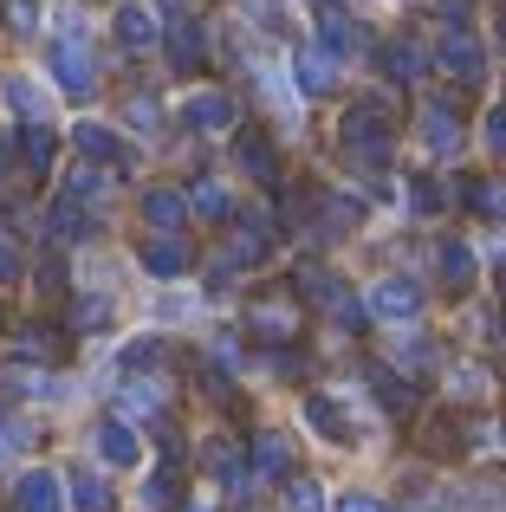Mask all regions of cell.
<instances>
[{
    "instance_id": "obj_1",
    "label": "cell",
    "mask_w": 506,
    "mask_h": 512,
    "mask_svg": "<svg viewBox=\"0 0 506 512\" xmlns=\"http://www.w3.org/2000/svg\"><path fill=\"white\" fill-rule=\"evenodd\" d=\"M390 143H396V124H390V111H383L377 98H364L351 117H344V150H351V163L383 169L390 163Z\"/></svg>"
},
{
    "instance_id": "obj_2",
    "label": "cell",
    "mask_w": 506,
    "mask_h": 512,
    "mask_svg": "<svg viewBox=\"0 0 506 512\" xmlns=\"http://www.w3.org/2000/svg\"><path fill=\"white\" fill-rule=\"evenodd\" d=\"M52 78H59L72 98H85V91L98 85V65H91V52L78 46V39H59V46H52Z\"/></svg>"
},
{
    "instance_id": "obj_3",
    "label": "cell",
    "mask_w": 506,
    "mask_h": 512,
    "mask_svg": "<svg viewBox=\"0 0 506 512\" xmlns=\"http://www.w3.org/2000/svg\"><path fill=\"white\" fill-rule=\"evenodd\" d=\"M292 78H299L305 98H325V91L338 85V59H331L325 46H299L292 52Z\"/></svg>"
},
{
    "instance_id": "obj_4",
    "label": "cell",
    "mask_w": 506,
    "mask_h": 512,
    "mask_svg": "<svg viewBox=\"0 0 506 512\" xmlns=\"http://www.w3.org/2000/svg\"><path fill=\"white\" fill-rule=\"evenodd\" d=\"M435 65H442L448 78H461V85H481V72H487L481 46H474L468 33H448V39H442V52H435Z\"/></svg>"
},
{
    "instance_id": "obj_5",
    "label": "cell",
    "mask_w": 506,
    "mask_h": 512,
    "mask_svg": "<svg viewBox=\"0 0 506 512\" xmlns=\"http://www.w3.org/2000/svg\"><path fill=\"white\" fill-rule=\"evenodd\" d=\"M247 331H253V338H266V344H286V338H299V312H292L286 299H260L247 312Z\"/></svg>"
},
{
    "instance_id": "obj_6",
    "label": "cell",
    "mask_w": 506,
    "mask_h": 512,
    "mask_svg": "<svg viewBox=\"0 0 506 512\" xmlns=\"http://www.w3.org/2000/svg\"><path fill=\"white\" fill-rule=\"evenodd\" d=\"M370 312H377V318H396V325H409V318L422 312V292L409 286V279H383V286L370 292Z\"/></svg>"
},
{
    "instance_id": "obj_7",
    "label": "cell",
    "mask_w": 506,
    "mask_h": 512,
    "mask_svg": "<svg viewBox=\"0 0 506 512\" xmlns=\"http://www.w3.org/2000/svg\"><path fill=\"white\" fill-rule=\"evenodd\" d=\"M422 143H429L435 156H455L461 150V117H455V104H429V111H422Z\"/></svg>"
},
{
    "instance_id": "obj_8",
    "label": "cell",
    "mask_w": 506,
    "mask_h": 512,
    "mask_svg": "<svg viewBox=\"0 0 506 512\" xmlns=\"http://www.w3.org/2000/svg\"><path fill=\"white\" fill-rule=\"evenodd\" d=\"M461 201H468L474 214H487V221H506V175H474V182H461Z\"/></svg>"
},
{
    "instance_id": "obj_9",
    "label": "cell",
    "mask_w": 506,
    "mask_h": 512,
    "mask_svg": "<svg viewBox=\"0 0 506 512\" xmlns=\"http://www.w3.org/2000/svg\"><path fill=\"white\" fill-rule=\"evenodd\" d=\"M143 221H150L156 234H176V227L189 221V201H182L176 188H150V195H143Z\"/></svg>"
},
{
    "instance_id": "obj_10",
    "label": "cell",
    "mask_w": 506,
    "mask_h": 512,
    "mask_svg": "<svg viewBox=\"0 0 506 512\" xmlns=\"http://www.w3.org/2000/svg\"><path fill=\"white\" fill-rule=\"evenodd\" d=\"M202 46H208L202 20H189V13H169V59H176V65H195V59H202Z\"/></svg>"
},
{
    "instance_id": "obj_11",
    "label": "cell",
    "mask_w": 506,
    "mask_h": 512,
    "mask_svg": "<svg viewBox=\"0 0 506 512\" xmlns=\"http://www.w3.org/2000/svg\"><path fill=\"white\" fill-rule=\"evenodd\" d=\"M143 273L150 279H182L189 273V247H182V240H150V247H143Z\"/></svg>"
},
{
    "instance_id": "obj_12",
    "label": "cell",
    "mask_w": 506,
    "mask_h": 512,
    "mask_svg": "<svg viewBox=\"0 0 506 512\" xmlns=\"http://www.w3.org/2000/svg\"><path fill=\"white\" fill-rule=\"evenodd\" d=\"M189 124L195 130H228L234 124V98L228 91H195L189 98Z\"/></svg>"
},
{
    "instance_id": "obj_13",
    "label": "cell",
    "mask_w": 506,
    "mask_h": 512,
    "mask_svg": "<svg viewBox=\"0 0 506 512\" xmlns=\"http://www.w3.org/2000/svg\"><path fill=\"white\" fill-rule=\"evenodd\" d=\"M253 480H279L292 467V448H286V435H253Z\"/></svg>"
},
{
    "instance_id": "obj_14",
    "label": "cell",
    "mask_w": 506,
    "mask_h": 512,
    "mask_svg": "<svg viewBox=\"0 0 506 512\" xmlns=\"http://www.w3.org/2000/svg\"><path fill=\"white\" fill-rule=\"evenodd\" d=\"M13 506L20 512H59V474H26L13 487Z\"/></svg>"
},
{
    "instance_id": "obj_15",
    "label": "cell",
    "mask_w": 506,
    "mask_h": 512,
    "mask_svg": "<svg viewBox=\"0 0 506 512\" xmlns=\"http://www.w3.org/2000/svg\"><path fill=\"white\" fill-rule=\"evenodd\" d=\"M318 39H325L331 59H351V52H357V26H351V13L325 7V13H318Z\"/></svg>"
},
{
    "instance_id": "obj_16",
    "label": "cell",
    "mask_w": 506,
    "mask_h": 512,
    "mask_svg": "<svg viewBox=\"0 0 506 512\" xmlns=\"http://www.w3.org/2000/svg\"><path fill=\"white\" fill-rule=\"evenodd\" d=\"M305 422H312L325 441H357V435H351V422H344V409H338L331 396H305Z\"/></svg>"
},
{
    "instance_id": "obj_17",
    "label": "cell",
    "mask_w": 506,
    "mask_h": 512,
    "mask_svg": "<svg viewBox=\"0 0 506 512\" xmlns=\"http://www.w3.org/2000/svg\"><path fill=\"white\" fill-rule=\"evenodd\" d=\"M435 260H442V279L455 292L474 286V247H468V240H442V253H435Z\"/></svg>"
},
{
    "instance_id": "obj_18",
    "label": "cell",
    "mask_w": 506,
    "mask_h": 512,
    "mask_svg": "<svg viewBox=\"0 0 506 512\" xmlns=\"http://www.w3.org/2000/svg\"><path fill=\"white\" fill-rule=\"evenodd\" d=\"M241 169H253L260 182H279V156H273V143H266L260 130H241Z\"/></svg>"
},
{
    "instance_id": "obj_19",
    "label": "cell",
    "mask_w": 506,
    "mask_h": 512,
    "mask_svg": "<svg viewBox=\"0 0 506 512\" xmlns=\"http://www.w3.org/2000/svg\"><path fill=\"white\" fill-rule=\"evenodd\" d=\"M383 65H390V78H403V85H416V78L429 72L422 46H409V39H390V46H383Z\"/></svg>"
},
{
    "instance_id": "obj_20",
    "label": "cell",
    "mask_w": 506,
    "mask_h": 512,
    "mask_svg": "<svg viewBox=\"0 0 506 512\" xmlns=\"http://www.w3.org/2000/svg\"><path fill=\"white\" fill-rule=\"evenodd\" d=\"M98 454L111 467H130V461H137V435H130L124 422H98Z\"/></svg>"
},
{
    "instance_id": "obj_21",
    "label": "cell",
    "mask_w": 506,
    "mask_h": 512,
    "mask_svg": "<svg viewBox=\"0 0 506 512\" xmlns=\"http://www.w3.org/2000/svg\"><path fill=\"white\" fill-rule=\"evenodd\" d=\"M117 39H124L130 52H143L156 39V13L150 7H124V13H117Z\"/></svg>"
},
{
    "instance_id": "obj_22",
    "label": "cell",
    "mask_w": 506,
    "mask_h": 512,
    "mask_svg": "<svg viewBox=\"0 0 506 512\" xmlns=\"http://www.w3.org/2000/svg\"><path fill=\"white\" fill-rule=\"evenodd\" d=\"M72 506H78V512H111V506H117V493L104 487L98 474H72Z\"/></svg>"
},
{
    "instance_id": "obj_23",
    "label": "cell",
    "mask_w": 506,
    "mask_h": 512,
    "mask_svg": "<svg viewBox=\"0 0 506 512\" xmlns=\"http://www.w3.org/2000/svg\"><path fill=\"white\" fill-rule=\"evenodd\" d=\"M78 150H85L91 163H124L117 137H111V130H98V124H78Z\"/></svg>"
},
{
    "instance_id": "obj_24",
    "label": "cell",
    "mask_w": 506,
    "mask_h": 512,
    "mask_svg": "<svg viewBox=\"0 0 506 512\" xmlns=\"http://www.w3.org/2000/svg\"><path fill=\"white\" fill-rule=\"evenodd\" d=\"M52 234H59V240H85V234H91V221H85V208H78V195H65L59 208H52Z\"/></svg>"
},
{
    "instance_id": "obj_25",
    "label": "cell",
    "mask_w": 506,
    "mask_h": 512,
    "mask_svg": "<svg viewBox=\"0 0 506 512\" xmlns=\"http://www.w3.org/2000/svg\"><path fill=\"white\" fill-rule=\"evenodd\" d=\"M20 150H26V163H33V169H52V150H59V137H52L46 124H26Z\"/></svg>"
},
{
    "instance_id": "obj_26",
    "label": "cell",
    "mask_w": 506,
    "mask_h": 512,
    "mask_svg": "<svg viewBox=\"0 0 506 512\" xmlns=\"http://www.w3.org/2000/svg\"><path fill=\"white\" fill-rule=\"evenodd\" d=\"M195 214H202V221H228V214H234L228 188H221V182H202V188H195Z\"/></svg>"
},
{
    "instance_id": "obj_27",
    "label": "cell",
    "mask_w": 506,
    "mask_h": 512,
    "mask_svg": "<svg viewBox=\"0 0 506 512\" xmlns=\"http://www.w3.org/2000/svg\"><path fill=\"white\" fill-rule=\"evenodd\" d=\"M286 506H292V512H325V493H318V480H292V487H286Z\"/></svg>"
},
{
    "instance_id": "obj_28",
    "label": "cell",
    "mask_w": 506,
    "mask_h": 512,
    "mask_svg": "<svg viewBox=\"0 0 506 512\" xmlns=\"http://www.w3.org/2000/svg\"><path fill=\"white\" fill-rule=\"evenodd\" d=\"M409 208L416 214H442V188H435L429 175H416V182H409Z\"/></svg>"
},
{
    "instance_id": "obj_29",
    "label": "cell",
    "mask_w": 506,
    "mask_h": 512,
    "mask_svg": "<svg viewBox=\"0 0 506 512\" xmlns=\"http://www.w3.org/2000/svg\"><path fill=\"white\" fill-rule=\"evenodd\" d=\"M72 325H78V331H104V325H111V305H104V299H78Z\"/></svg>"
},
{
    "instance_id": "obj_30",
    "label": "cell",
    "mask_w": 506,
    "mask_h": 512,
    "mask_svg": "<svg viewBox=\"0 0 506 512\" xmlns=\"http://www.w3.org/2000/svg\"><path fill=\"white\" fill-rule=\"evenodd\" d=\"M143 506H156V512H169V506H176V474H156L150 487H143Z\"/></svg>"
},
{
    "instance_id": "obj_31",
    "label": "cell",
    "mask_w": 506,
    "mask_h": 512,
    "mask_svg": "<svg viewBox=\"0 0 506 512\" xmlns=\"http://www.w3.org/2000/svg\"><path fill=\"white\" fill-rule=\"evenodd\" d=\"M7 98H13V111H26V117H39V111H46V104H39V91L26 85V78H13V85H7Z\"/></svg>"
},
{
    "instance_id": "obj_32",
    "label": "cell",
    "mask_w": 506,
    "mask_h": 512,
    "mask_svg": "<svg viewBox=\"0 0 506 512\" xmlns=\"http://www.w3.org/2000/svg\"><path fill=\"white\" fill-rule=\"evenodd\" d=\"M33 20H39L33 0H7V26H13V33H33Z\"/></svg>"
},
{
    "instance_id": "obj_33",
    "label": "cell",
    "mask_w": 506,
    "mask_h": 512,
    "mask_svg": "<svg viewBox=\"0 0 506 512\" xmlns=\"http://www.w3.org/2000/svg\"><path fill=\"white\" fill-rule=\"evenodd\" d=\"M338 512H390V506H383L377 493H344V500H338Z\"/></svg>"
},
{
    "instance_id": "obj_34",
    "label": "cell",
    "mask_w": 506,
    "mask_h": 512,
    "mask_svg": "<svg viewBox=\"0 0 506 512\" xmlns=\"http://www.w3.org/2000/svg\"><path fill=\"white\" fill-rule=\"evenodd\" d=\"M98 188H104V175H98V169H78V175H72V195H78V201L98 195Z\"/></svg>"
},
{
    "instance_id": "obj_35",
    "label": "cell",
    "mask_w": 506,
    "mask_h": 512,
    "mask_svg": "<svg viewBox=\"0 0 506 512\" xmlns=\"http://www.w3.org/2000/svg\"><path fill=\"white\" fill-rule=\"evenodd\" d=\"M487 143H494V150L506 156V104H500V111H494V117H487Z\"/></svg>"
},
{
    "instance_id": "obj_36",
    "label": "cell",
    "mask_w": 506,
    "mask_h": 512,
    "mask_svg": "<svg viewBox=\"0 0 506 512\" xmlns=\"http://www.w3.org/2000/svg\"><path fill=\"white\" fill-rule=\"evenodd\" d=\"M130 124H137V130H156V104L137 98V104H130Z\"/></svg>"
},
{
    "instance_id": "obj_37",
    "label": "cell",
    "mask_w": 506,
    "mask_h": 512,
    "mask_svg": "<svg viewBox=\"0 0 506 512\" xmlns=\"http://www.w3.org/2000/svg\"><path fill=\"white\" fill-rule=\"evenodd\" d=\"M7 279H20V253L0 247V286H7Z\"/></svg>"
},
{
    "instance_id": "obj_38",
    "label": "cell",
    "mask_w": 506,
    "mask_h": 512,
    "mask_svg": "<svg viewBox=\"0 0 506 512\" xmlns=\"http://www.w3.org/2000/svg\"><path fill=\"white\" fill-rule=\"evenodd\" d=\"M182 512H202V506H182Z\"/></svg>"
},
{
    "instance_id": "obj_39",
    "label": "cell",
    "mask_w": 506,
    "mask_h": 512,
    "mask_svg": "<svg viewBox=\"0 0 506 512\" xmlns=\"http://www.w3.org/2000/svg\"><path fill=\"white\" fill-rule=\"evenodd\" d=\"M500 39H506V20H500Z\"/></svg>"
}]
</instances>
